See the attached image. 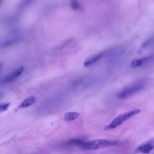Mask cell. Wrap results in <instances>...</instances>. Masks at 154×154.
<instances>
[{
  "label": "cell",
  "instance_id": "cell-1",
  "mask_svg": "<svg viewBox=\"0 0 154 154\" xmlns=\"http://www.w3.org/2000/svg\"><path fill=\"white\" fill-rule=\"evenodd\" d=\"M145 85L144 81L137 82L122 89L118 93L117 97L120 99H126L141 90Z\"/></svg>",
  "mask_w": 154,
  "mask_h": 154
},
{
  "label": "cell",
  "instance_id": "cell-2",
  "mask_svg": "<svg viewBox=\"0 0 154 154\" xmlns=\"http://www.w3.org/2000/svg\"><path fill=\"white\" fill-rule=\"evenodd\" d=\"M140 112V110L135 109L123 113L115 118L110 124L105 127L104 129L106 130H109L114 129L125 121Z\"/></svg>",
  "mask_w": 154,
  "mask_h": 154
},
{
  "label": "cell",
  "instance_id": "cell-3",
  "mask_svg": "<svg viewBox=\"0 0 154 154\" xmlns=\"http://www.w3.org/2000/svg\"><path fill=\"white\" fill-rule=\"evenodd\" d=\"M116 144L115 142H112L105 139H95L85 142L81 149L83 150L97 149Z\"/></svg>",
  "mask_w": 154,
  "mask_h": 154
},
{
  "label": "cell",
  "instance_id": "cell-4",
  "mask_svg": "<svg viewBox=\"0 0 154 154\" xmlns=\"http://www.w3.org/2000/svg\"><path fill=\"white\" fill-rule=\"evenodd\" d=\"M24 69L23 66H21L17 69L5 76L2 80L1 83H5L11 82L20 75Z\"/></svg>",
  "mask_w": 154,
  "mask_h": 154
},
{
  "label": "cell",
  "instance_id": "cell-5",
  "mask_svg": "<svg viewBox=\"0 0 154 154\" xmlns=\"http://www.w3.org/2000/svg\"><path fill=\"white\" fill-rule=\"evenodd\" d=\"M154 148V141H150L137 147L135 152L149 153Z\"/></svg>",
  "mask_w": 154,
  "mask_h": 154
},
{
  "label": "cell",
  "instance_id": "cell-6",
  "mask_svg": "<svg viewBox=\"0 0 154 154\" xmlns=\"http://www.w3.org/2000/svg\"><path fill=\"white\" fill-rule=\"evenodd\" d=\"M152 57L151 56H149L135 59L131 61V66L133 68L141 66L149 61Z\"/></svg>",
  "mask_w": 154,
  "mask_h": 154
},
{
  "label": "cell",
  "instance_id": "cell-7",
  "mask_svg": "<svg viewBox=\"0 0 154 154\" xmlns=\"http://www.w3.org/2000/svg\"><path fill=\"white\" fill-rule=\"evenodd\" d=\"M35 100V98L33 97H28L19 104L18 108L19 109L27 107L34 103Z\"/></svg>",
  "mask_w": 154,
  "mask_h": 154
},
{
  "label": "cell",
  "instance_id": "cell-8",
  "mask_svg": "<svg viewBox=\"0 0 154 154\" xmlns=\"http://www.w3.org/2000/svg\"><path fill=\"white\" fill-rule=\"evenodd\" d=\"M85 142L80 139H72L67 142L66 144L68 146L78 147L81 149Z\"/></svg>",
  "mask_w": 154,
  "mask_h": 154
},
{
  "label": "cell",
  "instance_id": "cell-9",
  "mask_svg": "<svg viewBox=\"0 0 154 154\" xmlns=\"http://www.w3.org/2000/svg\"><path fill=\"white\" fill-rule=\"evenodd\" d=\"M103 53L99 54L90 59L86 61L84 63V65L85 66H89L100 59L104 55Z\"/></svg>",
  "mask_w": 154,
  "mask_h": 154
},
{
  "label": "cell",
  "instance_id": "cell-10",
  "mask_svg": "<svg viewBox=\"0 0 154 154\" xmlns=\"http://www.w3.org/2000/svg\"><path fill=\"white\" fill-rule=\"evenodd\" d=\"M79 113L75 112H69L65 115L64 118L67 121H70L76 119L79 116Z\"/></svg>",
  "mask_w": 154,
  "mask_h": 154
},
{
  "label": "cell",
  "instance_id": "cell-11",
  "mask_svg": "<svg viewBox=\"0 0 154 154\" xmlns=\"http://www.w3.org/2000/svg\"><path fill=\"white\" fill-rule=\"evenodd\" d=\"M152 44H154V35L145 41L143 44L142 46L145 47Z\"/></svg>",
  "mask_w": 154,
  "mask_h": 154
},
{
  "label": "cell",
  "instance_id": "cell-12",
  "mask_svg": "<svg viewBox=\"0 0 154 154\" xmlns=\"http://www.w3.org/2000/svg\"><path fill=\"white\" fill-rule=\"evenodd\" d=\"M10 105V103H6L5 104H2L0 105V110L1 112H3L6 110Z\"/></svg>",
  "mask_w": 154,
  "mask_h": 154
},
{
  "label": "cell",
  "instance_id": "cell-13",
  "mask_svg": "<svg viewBox=\"0 0 154 154\" xmlns=\"http://www.w3.org/2000/svg\"><path fill=\"white\" fill-rule=\"evenodd\" d=\"M72 39H70L66 41L60 47L58 48V49H60L63 48L68 44H69L72 42Z\"/></svg>",
  "mask_w": 154,
  "mask_h": 154
}]
</instances>
